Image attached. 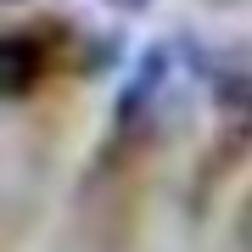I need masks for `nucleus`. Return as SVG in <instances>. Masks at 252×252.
<instances>
[{"label": "nucleus", "mask_w": 252, "mask_h": 252, "mask_svg": "<svg viewBox=\"0 0 252 252\" xmlns=\"http://www.w3.org/2000/svg\"><path fill=\"white\" fill-rule=\"evenodd\" d=\"M168 62H174V45L168 39H157V45H146L140 51V67H135V79L124 84V95H118V124H140L146 112L157 107V95H162V84H168Z\"/></svg>", "instance_id": "1"}, {"label": "nucleus", "mask_w": 252, "mask_h": 252, "mask_svg": "<svg viewBox=\"0 0 252 252\" xmlns=\"http://www.w3.org/2000/svg\"><path fill=\"white\" fill-rule=\"evenodd\" d=\"M45 62H51V51L39 34H6L0 39V95H11V101L28 95L45 79Z\"/></svg>", "instance_id": "2"}, {"label": "nucleus", "mask_w": 252, "mask_h": 252, "mask_svg": "<svg viewBox=\"0 0 252 252\" xmlns=\"http://www.w3.org/2000/svg\"><path fill=\"white\" fill-rule=\"evenodd\" d=\"M213 101H219L230 129H252V67H230L213 84Z\"/></svg>", "instance_id": "3"}, {"label": "nucleus", "mask_w": 252, "mask_h": 252, "mask_svg": "<svg viewBox=\"0 0 252 252\" xmlns=\"http://www.w3.org/2000/svg\"><path fill=\"white\" fill-rule=\"evenodd\" d=\"M107 6H112V11H124V17H135V11H146L152 0H107Z\"/></svg>", "instance_id": "4"}, {"label": "nucleus", "mask_w": 252, "mask_h": 252, "mask_svg": "<svg viewBox=\"0 0 252 252\" xmlns=\"http://www.w3.org/2000/svg\"><path fill=\"white\" fill-rule=\"evenodd\" d=\"M202 6H213V11H241V6H252V0H202Z\"/></svg>", "instance_id": "5"}, {"label": "nucleus", "mask_w": 252, "mask_h": 252, "mask_svg": "<svg viewBox=\"0 0 252 252\" xmlns=\"http://www.w3.org/2000/svg\"><path fill=\"white\" fill-rule=\"evenodd\" d=\"M6 6H17V0H6Z\"/></svg>", "instance_id": "6"}]
</instances>
